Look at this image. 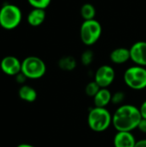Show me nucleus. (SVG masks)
<instances>
[{
  "label": "nucleus",
  "instance_id": "obj_13",
  "mask_svg": "<svg viewBox=\"0 0 146 147\" xmlns=\"http://www.w3.org/2000/svg\"><path fill=\"white\" fill-rule=\"evenodd\" d=\"M94 104L98 108H106L107 105L111 102L112 94L108 88H101L97 94L93 97Z\"/></svg>",
  "mask_w": 146,
  "mask_h": 147
},
{
  "label": "nucleus",
  "instance_id": "obj_9",
  "mask_svg": "<svg viewBox=\"0 0 146 147\" xmlns=\"http://www.w3.org/2000/svg\"><path fill=\"white\" fill-rule=\"evenodd\" d=\"M131 60L139 66L146 67V41L135 42L130 48Z\"/></svg>",
  "mask_w": 146,
  "mask_h": 147
},
{
  "label": "nucleus",
  "instance_id": "obj_3",
  "mask_svg": "<svg viewBox=\"0 0 146 147\" xmlns=\"http://www.w3.org/2000/svg\"><path fill=\"white\" fill-rule=\"evenodd\" d=\"M111 123L112 115L106 108L95 107L88 115V125L95 132H104L110 127Z\"/></svg>",
  "mask_w": 146,
  "mask_h": 147
},
{
  "label": "nucleus",
  "instance_id": "obj_22",
  "mask_svg": "<svg viewBox=\"0 0 146 147\" xmlns=\"http://www.w3.org/2000/svg\"><path fill=\"white\" fill-rule=\"evenodd\" d=\"M139 111H140L142 119H146V101H145L141 104V106L139 108Z\"/></svg>",
  "mask_w": 146,
  "mask_h": 147
},
{
  "label": "nucleus",
  "instance_id": "obj_8",
  "mask_svg": "<svg viewBox=\"0 0 146 147\" xmlns=\"http://www.w3.org/2000/svg\"><path fill=\"white\" fill-rule=\"evenodd\" d=\"M2 71L9 76H17L22 71V62L15 56H6L0 62Z\"/></svg>",
  "mask_w": 146,
  "mask_h": 147
},
{
  "label": "nucleus",
  "instance_id": "obj_11",
  "mask_svg": "<svg viewBox=\"0 0 146 147\" xmlns=\"http://www.w3.org/2000/svg\"><path fill=\"white\" fill-rule=\"evenodd\" d=\"M110 59L113 63L121 65L131 59L130 49L125 47H118L114 49L110 53Z\"/></svg>",
  "mask_w": 146,
  "mask_h": 147
},
{
  "label": "nucleus",
  "instance_id": "obj_10",
  "mask_svg": "<svg viewBox=\"0 0 146 147\" xmlns=\"http://www.w3.org/2000/svg\"><path fill=\"white\" fill-rule=\"evenodd\" d=\"M136 142L132 132H117L114 138V147H134Z\"/></svg>",
  "mask_w": 146,
  "mask_h": 147
},
{
  "label": "nucleus",
  "instance_id": "obj_2",
  "mask_svg": "<svg viewBox=\"0 0 146 147\" xmlns=\"http://www.w3.org/2000/svg\"><path fill=\"white\" fill-rule=\"evenodd\" d=\"M22 19L21 9L12 3H5L0 9V27L6 30L16 28Z\"/></svg>",
  "mask_w": 146,
  "mask_h": 147
},
{
  "label": "nucleus",
  "instance_id": "obj_5",
  "mask_svg": "<svg viewBox=\"0 0 146 147\" xmlns=\"http://www.w3.org/2000/svg\"><path fill=\"white\" fill-rule=\"evenodd\" d=\"M102 32V25L97 20L83 21L80 27V39L84 45L92 46L98 41Z\"/></svg>",
  "mask_w": 146,
  "mask_h": 147
},
{
  "label": "nucleus",
  "instance_id": "obj_21",
  "mask_svg": "<svg viewBox=\"0 0 146 147\" xmlns=\"http://www.w3.org/2000/svg\"><path fill=\"white\" fill-rule=\"evenodd\" d=\"M138 128L140 132L146 134V119H142L138 126Z\"/></svg>",
  "mask_w": 146,
  "mask_h": 147
},
{
  "label": "nucleus",
  "instance_id": "obj_18",
  "mask_svg": "<svg viewBox=\"0 0 146 147\" xmlns=\"http://www.w3.org/2000/svg\"><path fill=\"white\" fill-rule=\"evenodd\" d=\"M52 0H28V3L33 7L36 9H46L51 3Z\"/></svg>",
  "mask_w": 146,
  "mask_h": 147
},
{
  "label": "nucleus",
  "instance_id": "obj_20",
  "mask_svg": "<svg viewBox=\"0 0 146 147\" xmlns=\"http://www.w3.org/2000/svg\"><path fill=\"white\" fill-rule=\"evenodd\" d=\"M125 94L122 91H117L116 93H114V95H112V100L111 102L114 104H120L121 103L124 99H125Z\"/></svg>",
  "mask_w": 146,
  "mask_h": 147
},
{
  "label": "nucleus",
  "instance_id": "obj_14",
  "mask_svg": "<svg viewBox=\"0 0 146 147\" xmlns=\"http://www.w3.org/2000/svg\"><path fill=\"white\" fill-rule=\"evenodd\" d=\"M18 95L22 101L27 102H33L37 98L36 90L28 85H22L18 91Z\"/></svg>",
  "mask_w": 146,
  "mask_h": 147
},
{
  "label": "nucleus",
  "instance_id": "obj_23",
  "mask_svg": "<svg viewBox=\"0 0 146 147\" xmlns=\"http://www.w3.org/2000/svg\"><path fill=\"white\" fill-rule=\"evenodd\" d=\"M134 147H146V140H140L137 141Z\"/></svg>",
  "mask_w": 146,
  "mask_h": 147
},
{
  "label": "nucleus",
  "instance_id": "obj_16",
  "mask_svg": "<svg viewBox=\"0 0 146 147\" xmlns=\"http://www.w3.org/2000/svg\"><path fill=\"white\" fill-rule=\"evenodd\" d=\"M81 16L84 19V21L87 20H93L96 16V8L91 3H84L80 9Z\"/></svg>",
  "mask_w": 146,
  "mask_h": 147
},
{
  "label": "nucleus",
  "instance_id": "obj_1",
  "mask_svg": "<svg viewBox=\"0 0 146 147\" xmlns=\"http://www.w3.org/2000/svg\"><path fill=\"white\" fill-rule=\"evenodd\" d=\"M141 120L139 109L131 104L119 107L112 115V124L117 132H132L138 128Z\"/></svg>",
  "mask_w": 146,
  "mask_h": 147
},
{
  "label": "nucleus",
  "instance_id": "obj_24",
  "mask_svg": "<svg viewBox=\"0 0 146 147\" xmlns=\"http://www.w3.org/2000/svg\"><path fill=\"white\" fill-rule=\"evenodd\" d=\"M16 147H35L34 146H32V145H29V144H20L18 145Z\"/></svg>",
  "mask_w": 146,
  "mask_h": 147
},
{
  "label": "nucleus",
  "instance_id": "obj_6",
  "mask_svg": "<svg viewBox=\"0 0 146 147\" xmlns=\"http://www.w3.org/2000/svg\"><path fill=\"white\" fill-rule=\"evenodd\" d=\"M126 84L136 90L146 89V68L139 65H133L127 68L124 73Z\"/></svg>",
  "mask_w": 146,
  "mask_h": 147
},
{
  "label": "nucleus",
  "instance_id": "obj_7",
  "mask_svg": "<svg viewBox=\"0 0 146 147\" xmlns=\"http://www.w3.org/2000/svg\"><path fill=\"white\" fill-rule=\"evenodd\" d=\"M115 78V72L112 66L103 65L100 66L95 74V82L101 88H108L110 86Z\"/></svg>",
  "mask_w": 146,
  "mask_h": 147
},
{
  "label": "nucleus",
  "instance_id": "obj_19",
  "mask_svg": "<svg viewBox=\"0 0 146 147\" xmlns=\"http://www.w3.org/2000/svg\"><path fill=\"white\" fill-rule=\"evenodd\" d=\"M94 59V53L90 50H86L81 55V62L83 65H89L92 63Z\"/></svg>",
  "mask_w": 146,
  "mask_h": 147
},
{
  "label": "nucleus",
  "instance_id": "obj_15",
  "mask_svg": "<svg viewBox=\"0 0 146 147\" xmlns=\"http://www.w3.org/2000/svg\"><path fill=\"white\" fill-rule=\"evenodd\" d=\"M59 66L60 69H62L64 71H71L76 68L77 61L72 56H65V57H63L59 59Z\"/></svg>",
  "mask_w": 146,
  "mask_h": 147
},
{
  "label": "nucleus",
  "instance_id": "obj_17",
  "mask_svg": "<svg viewBox=\"0 0 146 147\" xmlns=\"http://www.w3.org/2000/svg\"><path fill=\"white\" fill-rule=\"evenodd\" d=\"M100 89H101V87H100L95 81H93V82L89 83V84L86 85L85 92H86L87 96L94 97V96L97 94V92L100 90Z\"/></svg>",
  "mask_w": 146,
  "mask_h": 147
},
{
  "label": "nucleus",
  "instance_id": "obj_4",
  "mask_svg": "<svg viewBox=\"0 0 146 147\" xmlns=\"http://www.w3.org/2000/svg\"><path fill=\"white\" fill-rule=\"evenodd\" d=\"M46 71L45 62L39 57L28 56L22 61V73L30 79H39Z\"/></svg>",
  "mask_w": 146,
  "mask_h": 147
},
{
  "label": "nucleus",
  "instance_id": "obj_12",
  "mask_svg": "<svg viewBox=\"0 0 146 147\" xmlns=\"http://www.w3.org/2000/svg\"><path fill=\"white\" fill-rule=\"evenodd\" d=\"M46 19V11L42 9L33 8L27 16L28 23L32 27H39Z\"/></svg>",
  "mask_w": 146,
  "mask_h": 147
}]
</instances>
